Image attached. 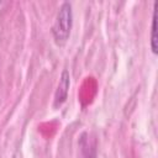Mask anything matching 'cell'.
I'll return each instance as SVG.
<instances>
[{
    "instance_id": "obj_1",
    "label": "cell",
    "mask_w": 158,
    "mask_h": 158,
    "mask_svg": "<svg viewBox=\"0 0 158 158\" xmlns=\"http://www.w3.org/2000/svg\"><path fill=\"white\" fill-rule=\"evenodd\" d=\"M72 26H73L72 4L65 1L59 6L53 27H52V35L58 46H63L68 41Z\"/></svg>"
},
{
    "instance_id": "obj_2",
    "label": "cell",
    "mask_w": 158,
    "mask_h": 158,
    "mask_svg": "<svg viewBox=\"0 0 158 158\" xmlns=\"http://www.w3.org/2000/svg\"><path fill=\"white\" fill-rule=\"evenodd\" d=\"M69 86H70V77L67 69H64L59 77V81L54 93V101L53 105L54 107H59L60 105H63L68 98V91H69Z\"/></svg>"
},
{
    "instance_id": "obj_3",
    "label": "cell",
    "mask_w": 158,
    "mask_h": 158,
    "mask_svg": "<svg viewBox=\"0 0 158 158\" xmlns=\"http://www.w3.org/2000/svg\"><path fill=\"white\" fill-rule=\"evenodd\" d=\"M157 5L158 2H154L153 7V17H152V28H151V49L153 54H157L158 44H157Z\"/></svg>"
}]
</instances>
